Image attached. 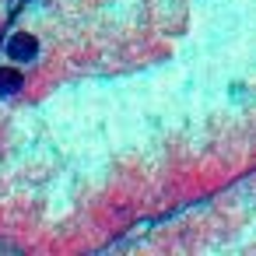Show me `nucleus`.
I'll return each mask as SVG.
<instances>
[{
    "label": "nucleus",
    "instance_id": "1",
    "mask_svg": "<svg viewBox=\"0 0 256 256\" xmlns=\"http://www.w3.org/2000/svg\"><path fill=\"white\" fill-rule=\"evenodd\" d=\"M36 53H39V46H36V39H32L28 32L11 36V42H8V56H11V60H18V64H32Z\"/></svg>",
    "mask_w": 256,
    "mask_h": 256
},
{
    "label": "nucleus",
    "instance_id": "2",
    "mask_svg": "<svg viewBox=\"0 0 256 256\" xmlns=\"http://www.w3.org/2000/svg\"><path fill=\"white\" fill-rule=\"evenodd\" d=\"M22 88V74L11 70V67H0V95H11Z\"/></svg>",
    "mask_w": 256,
    "mask_h": 256
}]
</instances>
